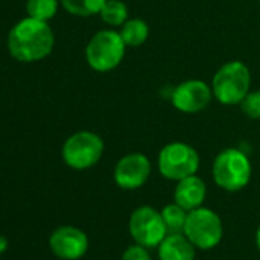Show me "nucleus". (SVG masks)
Masks as SVG:
<instances>
[{"mask_svg":"<svg viewBox=\"0 0 260 260\" xmlns=\"http://www.w3.org/2000/svg\"><path fill=\"white\" fill-rule=\"evenodd\" d=\"M54 32L48 22L26 17L17 22L8 36V49L20 63H34L46 58L54 49Z\"/></svg>","mask_w":260,"mask_h":260,"instance_id":"nucleus-1","label":"nucleus"},{"mask_svg":"<svg viewBox=\"0 0 260 260\" xmlns=\"http://www.w3.org/2000/svg\"><path fill=\"white\" fill-rule=\"evenodd\" d=\"M211 172L219 188L234 193L240 191L249 184L252 167L246 153L239 149L228 147L217 153L213 161Z\"/></svg>","mask_w":260,"mask_h":260,"instance_id":"nucleus-2","label":"nucleus"},{"mask_svg":"<svg viewBox=\"0 0 260 260\" xmlns=\"http://www.w3.org/2000/svg\"><path fill=\"white\" fill-rule=\"evenodd\" d=\"M251 87V72L239 60L222 64L211 81L213 96L223 106L240 104Z\"/></svg>","mask_w":260,"mask_h":260,"instance_id":"nucleus-3","label":"nucleus"},{"mask_svg":"<svg viewBox=\"0 0 260 260\" xmlns=\"http://www.w3.org/2000/svg\"><path fill=\"white\" fill-rule=\"evenodd\" d=\"M125 48L118 31L101 29L86 46V61L96 72H110L121 64Z\"/></svg>","mask_w":260,"mask_h":260,"instance_id":"nucleus-4","label":"nucleus"},{"mask_svg":"<svg viewBox=\"0 0 260 260\" xmlns=\"http://www.w3.org/2000/svg\"><path fill=\"white\" fill-rule=\"evenodd\" d=\"M104 153V141L98 134L81 130L71 135L61 149L63 161L72 170H87L100 162Z\"/></svg>","mask_w":260,"mask_h":260,"instance_id":"nucleus-5","label":"nucleus"},{"mask_svg":"<svg viewBox=\"0 0 260 260\" xmlns=\"http://www.w3.org/2000/svg\"><path fill=\"white\" fill-rule=\"evenodd\" d=\"M184 234L198 249H213L223 237V223L216 211L199 207L188 211Z\"/></svg>","mask_w":260,"mask_h":260,"instance_id":"nucleus-6","label":"nucleus"},{"mask_svg":"<svg viewBox=\"0 0 260 260\" xmlns=\"http://www.w3.org/2000/svg\"><path fill=\"white\" fill-rule=\"evenodd\" d=\"M201 166V158L196 149L190 144L175 141L166 144L158 155V170L169 181H181L196 175Z\"/></svg>","mask_w":260,"mask_h":260,"instance_id":"nucleus-7","label":"nucleus"},{"mask_svg":"<svg viewBox=\"0 0 260 260\" xmlns=\"http://www.w3.org/2000/svg\"><path fill=\"white\" fill-rule=\"evenodd\" d=\"M128 233L135 243L146 248H158L169 234L162 214L150 205L135 208L128 219Z\"/></svg>","mask_w":260,"mask_h":260,"instance_id":"nucleus-8","label":"nucleus"},{"mask_svg":"<svg viewBox=\"0 0 260 260\" xmlns=\"http://www.w3.org/2000/svg\"><path fill=\"white\" fill-rule=\"evenodd\" d=\"M152 164L144 153H127L118 159L113 170V181L121 190L141 188L150 178Z\"/></svg>","mask_w":260,"mask_h":260,"instance_id":"nucleus-9","label":"nucleus"},{"mask_svg":"<svg viewBox=\"0 0 260 260\" xmlns=\"http://www.w3.org/2000/svg\"><path fill=\"white\" fill-rule=\"evenodd\" d=\"M49 249L61 260H80L89 249V237L78 226L61 225L49 236Z\"/></svg>","mask_w":260,"mask_h":260,"instance_id":"nucleus-10","label":"nucleus"},{"mask_svg":"<svg viewBox=\"0 0 260 260\" xmlns=\"http://www.w3.org/2000/svg\"><path fill=\"white\" fill-rule=\"evenodd\" d=\"M213 100V89L202 80H185L172 92V104L182 113H199Z\"/></svg>","mask_w":260,"mask_h":260,"instance_id":"nucleus-11","label":"nucleus"},{"mask_svg":"<svg viewBox=\"0 0 260 260\" xmlns=\"http://www.w3.org/2000/svg\"><path fill=\"white\" fill-rule=\"evenodd\" d=\"M173 198L178 205H181L187 211H191L194 208L202 207L207 198V185L204 179L198 175L187 176L178 181L173 191Z\"/></svg>","mask_w":260,"mask_h":260,"instance_id":"nucleus-12","label":"nucleus"},{"mask_svg":"<svg viewBox=\"0 0 260 260\" xmlns=\"http://www.w3.org/2000/svg\"><path fill=\"white\" fill-rule=\"evenodd\" d=\"M196 246L184 233L167 234L158 246L159 260H194Z\"/></svg>","mask_w":260,"mask_h":260,"instance_id":"nucleus-13","label":"nucleus"},{"mask_svg":"<svg viewBox=\"0 0 260 260\" xmlns=\"http://www.w3.org/2000/svg\"><path fill=\"white\" fill-rule=\"evenodd\" d=\"M118 32L122 42L125 43V46L137 48L147 42L150 29H149V25L143 19H127L119 26Z\"/></svg>","mask_w":260,"mask_h":260,"instance_id":"nucleus-14","label":"nucleus"},{"mask_svg":"<svg viewBox=\"0 0 260 260\" xmlns=\"http://www.w3.org/2000/svg\"><path fill=\"white\" fill-rule=\"evenodd\" d=\"M101 20L109 26H121L128 19V10L122 0H106L100 11Z\"/></svg>","mask_w":260,"mask_h":260,"instance_id":"nucleus-15","label":"nucleus"},{"mask_svg":"<svg viewBox=\"0 0 260 260\" xmlns=\"http://www.w3.org/2000/svg\"><path fill=\"white\" fill-rule=\"evenodd\" d=\"M166 228L169 234H178V233H184L185 228V220H187V214L188 211L184 210L181 205L175 204H167L162 210H161Z\"/></svg>","mask_w":260,"mask_h":260,"instance_id":"nucleus-16","label":"nucleus"},{"mask_svg":"<svg viewBox=\"0 0 260 260\" xmlns=\"http://www.w3.org/2000/svg\"><path fill=\"white\" fill-rule=\"evenodd\" d=\"M63 8L77 17H90L100 14L106 0H60Z\"/></svg>","mask_w":260,"mask_h":260,"instance_id":"nucleus-17","label":"nucleus"},{"mask_svg":"<svg viewBox=\"0 0 260 260\" xmlns=\"http://www.w3.org/2000/svg\"><path fill=\"white\" fill-rule=\"evenodd\" d=\"M58 11V0H28L26 13L28 17L48 22L55 17Z\"/></svg>","mask_w":260,"mask_h":260,"instance_id":"nucleus-18","label":"nucleus"},{"mask_svg":"<svg viewBox=\"0 0 260 260\" xmlns=\"http://www.w3.org/2000/svg\"><path fill=\"white\" fill-rule=\"evenodd\" d=\"M242 112L251 119H260V90L248 92V95L239 104Z\"/></svg>","mask_w":260,"mask_h":260,"instance_id":"nucleus-19","label":"nucleus"},{"mask_svg":"<svg viewBox=\"0 0 260 260\" xmlns=\"http://www.w3.org/2000/svg\"><path fill=\"white\" fill-rule=\"evenodd\" d=\"M121 260H152V255L149 252V248L135 243L122 252Z\"/></svg>","mask_w":260,"mask_h":260,"instance_id":"nucleus-20","label":"nucleus"},{"mask_svg":"<svg viewBox=\"0 0 260 260\" xmlns=\"http://www.w3.org/2000/svg\"><path fill=\"white\" fill-rule=\"evenodd\" d=\"M10 246V242H8V237L7 236H0V254H4Z\"/></svg>","mask_w":260,"mask_h":260,"instance_id":"nucleus-21","label":"nucleus"},{"mask_svg":"<svg viewBox=\"0 0 260 260\" xmlns=\"http://www.w3.org/2000/svg\"><path fill=\"white\" fill-rule=\"evenodd\" d=\"M255 245H257V249L260 251V225L255 231Z\"/></svg>","mask_w":260,"mask_h":260,"instance_id":"nucleus-22","label":"nucleus"},{"mask_svg":"<svg viewBox=\"0 0 260 260\" xmlns=\"http://www.w3.org/2000/svg\"><path fill=\"white\" fill-rule=\"evenodd\" d=\"M258 2H260V0H258Z\"/></svg>","mask_w":260,"mask_h":260,"instance_id":"nucleus-23","label":"nucleus"}]
</instances>
